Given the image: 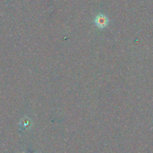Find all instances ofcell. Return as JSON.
Instances as JSON below:
<instances>
[{"label": "cell", "mask_w": 153, "mask_h": 153, "mask_svg": "<svg viewBox=\"0 0 153 153\" xmlns=\"http://www.w3.org/2000/svg\"><path fill=\"white\" fill-rule=\"evenodd\" d=\"M94 23L97 28L102 29L107 27V26L109 23V19L105 14L102 13H100L96 16L94 19Z\"/></svg>", "instance_id": "cell-1"}]
</instances>
